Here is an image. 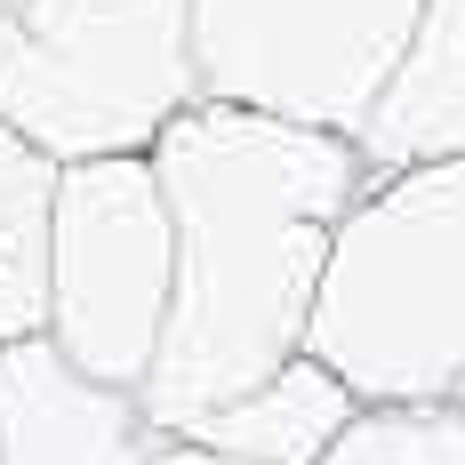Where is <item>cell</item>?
I'll return each mask as SVG.
<instances>
[{
    "instance_id": "obj_1",
    "label": "cell",
    "mask_w": 465,
    "mask_h": 465,
    "mask_svg": "<svg viewBox=\"0 0 465 465\" xmlns=\"http://www.w3.org/2000/svg\"><path fill=\"white\" fill-rule=\"evenodd\" d=\"M153 177L177 225V297L137 401L185 441L201 418L305 353L337 232L377 169L353 137L201 96L161 129Z\"/></svg>"
},
{
    "instance_id": "obj_2",
    "label": "cell",
    "mask_w": 465,
    "mask_h": 465,
    "mask_svg": "<svg viewBox=\"0 0 465 465\" xmlns=\"http://www.w3.org/2000/svg\"><path fill=\"white\" fill-rule=\"evenodd\" d=\"M305 353L361 401H450L465 377V153L385 169L337 232Z\"/></svg>"
},
{
    "instance_id": "obj_3",
    "label": "cell",
    "mask_w": 465,
    "mask_h": 465,
    "mask_svg": "<svg viewBox=\"0 0 465 465\" xmlns=\"http://www.w3.org/2000/svg\"><path fill=\"white\" fill-rule=\"evenodd\" d=\"M201 104L193 0H8L0 121L56 169L153 153Z\"/></svg>"
},
{
    "instance_id": "obj_4",
    "label": "cell",
    "mask_w": 465,
    "mask_h": 465,
    "mask_svg": "<svg viewBox=\"0 0 465 465\" xmlns=\"http://www.w3.org/2000/svg\"><path fill=\"white\" fill-rule=\"evenodd\" d=\"M425 0H193V64L209 104L353 137L393 96Z\"/></svg>"
},
{
    "instance_id": "obj_5",
    "label": "cell",
    "mask_w": 465,
    "mask_h": 465,
    "mask_svg": "<svg viewBox=\"0 0 465 465\" xmlns=\"http://www.w3.org/2000/svg\"><path fill=\"white\" fill-rule=\"evenodd\" d=\"M177 297V225L153 153L73 161L56 177L48 225V337L96 385L137 393L161 361V329Z\"/></svg>"
},
{
    "instance_id": "obj_6",
    "label": "cell",
    "mask_w": 465,
    "mask_h": 465,
    "mask_svg": "<svg viewBox=\"0 0 465 465\" xmlns=\"http://www.w3.org/2000/svg\"><path fill=\"white\" fill-rule=\"evenodd\" d=\"M161 441L137 393L96 385L48 329L0 345V465H153Z\"/></svg>"
},
{
    "instance_id": "obj_7",
    "label": "cell",
    "mask_w": 465,
    "mask_h": 465,
    "mask_svg": "<svg viewBox=\"0 0 465 465\" xmlns=\"http://www.w3.org/2000/svg\"><path fill=\"white\" fill-rule=\"evenodd\" d=\"M353 418H361V393L329 370L322 353H297L289 370L249 385L217 418H201L185 441L217 450V458H241V465H322Z\"/></svg>"
},
{
    "instance_id": "obj_8",
    "label": "cell",
    "mask_w": 465,
    "mask_h": 465,
    "mask_svg": "<svg viewBox=\"0 0 465 465\" xmlns=\"http://www.w3.org/2000/svg\"><path fill=\"white\" fill-rule=\"evenodd\" d=\"M441 153H465V0H425L410 64L361 129V161L377 177L441 161Z\"/></svg>"
},
{
    "instance_id": "obj_9",
    "label": "cell",
    "mask_w": 465,
    "mask_h": 465,
    "mask_svg": "<svg viewBox=\"0 0 465 465\" xmlns=\"http://www.w3.org/2000/svg\"><path fill=\"white\" fill-rule=\"evenodd\" d=\"M56 161L0 121V345L48 329V225H56Z\"/></svg>"
},
{
    "instance_id": "obj_10",
    "label": "cell",
    "mask_w": 465,
    "mask_h": 465,
    "mask_svg": "<svg viewBox=\"0 0 465 465\" xmlns=\"http://www.w3.org/2000/svg\"><path fill=\"white\" fill-rule=\"evenodd\" d=\"M322 465H465V401H361Z\"/></svg>"
},
{
    "instance_id": "obj_11",
    "label": "cell",
    "mask_w": 465,
    "mask_h": 465,
    "mask_svg": "<svg viewBox=\"0 0 465 465\" xmlns=\"http://www.w3.org/2000/svg\"><path fill=\"white\" fill-rule=\"evenodd\" d=\"M153 465H241V458H217V450H201V441H177V433H169V441L153 450Z\"/></svg>"
},
{
    "instance_id": "obj_12",
    "label": "cell",
    "mask_w": 465,
    "mask_h": 465,
    "mask_svg": "<svg viewBox=\"0 0 465 465\" xmlns=\"http://www.w3.org/2000/svg\"><path fill=\"white\" fill-rule=\"evenodd\" d=\"M450 401H465V377H458V393H450Z\"/></svg>"
}]
</instances>
